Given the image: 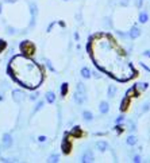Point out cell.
Masks as SVG:
<instances>
[{"label":"cell","instance_id":"cell-6","mask_svg":"<svg viewBox=\"0 0 150 163\" xmlns=\"http://www.w3.org/2000/svg\"><path fill=\"white\" fill-rule=\"evenodd\" d=\"M135 138H129V144H135Z\"/></svg>","mask_w":150,"mask_h":163},{"label":"cell","instance_id":"cell-2","mask_svg":"<svg viewBox=\"0 0 150 163\" xmlns=\"http://www.w3.org/2000/svg\"><path fill=\"white\" fill-rule=\"evenodd\" d=\"M8 74L11 78L25 89L34 90L45 81V69L35 59L26 54H18L11 58L8 63Z\"/></svg>","mask_w":150,"mask_h":163},{"label":"cell","instance_id":"cell-5","mask_svg":"<svg viewBox=\"0 0 150 163\" xmlns=\"http://www.w3.org/2000/svg\"><path fill=\"white\" fill-rule=\"evenodd\" d=\"M138 35H139V30H138L137 27H134V28L131 30V36H133V38H137Z\"/></svg>","mask_w":150,"mask_h":163},{"label":"cell","instance_id":"cell-3","mask_svg":"<svg viewBox=\"0 0 150 163\" xmlns=\"http://www.w3.org/2000/svg\"><path fill=\"white\" fill-rule=\"evenodd\" d=\"M21 51L22 54H26V55L31 57L34 54V51H35V47H34V45L31 42H23L21 45Z\"/></svg>","mask_w":150,"mask_h":163},{"label":"cell","instance_id":"cell-4","mask_svg":"<svg viewBox=\"0 0 150 163\" xmlns=\"http://www.w3.org/2000/svg\"><path fill=\"white\" fill-rule=\"evenodd\" d=\"M147 19H149L147 14H146V12H142V14H141V16H139V22H141V23H146V22H147Z\"/></svg>","mask_w":150,"mask_h":163},{"label":"cell","instance_id":"cell-1","mask_svg":"<svg viewBox=\"0 0 150 163\" xmlns=\"http://www.w3.org/2000/svg\"><path fill=\"white\" fill-rule=\"evenodd\" d=\"M88 53L95 66L116 81L127 82L138 74L124 49L111 34L99 32L91 36Z\"/></svg>","mask_w":150,"mask_h":163},{"label":"cell","instance_id":"cell-7","mask_svg":"<svg viewBox=\"0 0 150 163\" xmlns=\"http://www.w3.org/2000/svg\"><path fill=\"white\" fill-rule=\"evenodd\" d=\"M83 73H84V74H83L84 77H88V70H87V69H84V70H83Z\"/></svg>","mask_w":150,"mask_h":163}]
</instances>
